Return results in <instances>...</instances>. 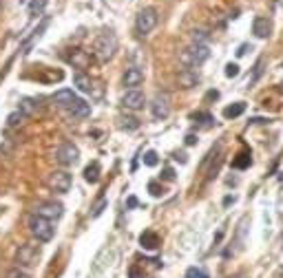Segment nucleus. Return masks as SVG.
Wrapping results in <instances>:
<instances>
[{
	"label": "nucleus",
	"instance_id": "obj_24",
	"mask_svg": "<svg viewBox=\"0 0 283 278\" xmlns=\"http://www.w3.org/2000/svg\"><path fill=\"white\" fill-rule=\"evenodd\" d=\"M122 128H126V130H135V128H140V122H137L135 117H122Z\"/></svg>",
	"mask_w": 283,
	"mask_h": 278
},
{
	"label": "nucleus",
	"instance_id": "obj_19",
	"mask_svg": "<svg viewBox=\"0 0 283 278\" xmlns=\"http://www.w3.org/2000/svg\"><path fill=\"white\" fill-rule=\"evenodd\" d=\"M243 110H246V104H243V101H237V104H232V106H226V108H224V117L226 119H234V117H239Z\"/></svg>",
	"mask_w": 283,
	"mask_h": 278
},
{
	"label": "nucleus",
	"instance_id": "obj_14",
	"mask_svg": "<svg viewBox=\"0 0 283 278\" xmlns=\"http://www.w3.org/2000/svg\"><path fill=\"white\" fill-rule=\"evenodd\" d=\"M252 33L256 35V38H268L270 35V20L268 18H263V16H259V18H255V22H252Z\"/></svg>",
	"mask_w": 283,
	"mask_h": 278
},
{
	"label": "nucleus",
	"instance_id": "obj_9",
	"mask_svg": "<svg viewBox=\"0 0 283 278\" xmlns=\"http://www.w3.org/2000/svg\"><path fill=\"white\" fill-rule=\"evenodd\" d=\"M62 212H64L62 203H56V201H44V203H40V205L35 207V214L42 216V219H47V221H56V219H60Z\"/></svg>",
	"mask_w": 283,
	"mask_h": 278
},
{
	"label": "nucleus",
	"instance_id": "obj_36",
	"mask_svg": "<svg viewBox=\"0 0 283 278\" xmlns=\"http://www.w3.org/2000/svg\"><path fill=\"white\" fill-rule=\"evenodd\" d=\"M131 278H144V276L137 272V267H131Z\"/></svg>",
	"mask_w": 283,
	"mask_h": 278
},
{
	"label": "nucleus",
	"instance_id": "obj_11",
	"mask_svg": "<svg viewBox=\"0 0 283 278\" xmlns=\"http://www.w3.org/2000/svg\"><path fill=\"white\" fill-rule=\"evenodd\" d=\"M142 82H144V71H142L140 66H128V69L124 71V77H122V84H124V86L137 88Z\"/></svg>",
	"mask_w": 283,
	"mask_h": 278
},
{
	"label": "nucleus",
	"instance_id": "obj_8",
	"mask_svg": "<svg viewBox=\"0 0 283 278\" xmlns=\"http://www.w3.org/2000/svg\"><path fill=\"white\" fill-rule=\"evenodd\" d=\"M144 104H146V97L140 88H128L122 95V106L128 110H140V108H144Z\"/></svg>",
	"mask_w": 283,
	"mask_h": 278
},
{
	"label": "nucleus",
	"instance_id": "obj_4",
	"mask_svg": "<svg viewBox=\"0 0 283 278\" xmlns=\"http://www.w3.org/2000/svg\"><path fill=\"white\" fill-rule=\"evenodd\" d=\"M38 258H40V247L31 245V243L20 245V250H18V254H16L18 267H33V265L38 263Z\"/></svg>",
	"mask_w": 283,
	"mask_h": 278
},
{
	"label": "nucleus",
	"instance_id": "obj_30",
	"mask_svg": "<svg viewBox=\"0 0 283 278\" xmlns=\"http://www.w3.org/2000/svg\"><path fill=\"white\" fill-rule=\"evenodd\" d=\"M106 203H109V201H106V199H102V201H100V203H97V205H95V207H93V212H91V216H93V219H97V216H100V214H102V212H104Z\"/></svg>",
	"mask_w": 283,
	"mask_h": 278
},
{
	"label": "nucleus",
	"instance_id": "obj_23",
	"mask_svg": "<svg viewBox=\"0 0 283 278\" xmlns=\"http://www.w3.org/2000/svg\"><path fill=\"white\" fill-rule=\"evenodd\" d=\"M206 40H208V33L203 29H195L193 31V42L195 44H206Z\"/></svg>",
	"mask_w": 283,
	"mask_h": 278
},
{
	"label": "nucleus",
	"instance_id": "obj_21",
	"mask_svg": "<svg viewBox=\"0 0 283 278\" xmlns=\"http://www.w3.org/2000/svg\"><path fill=\"white\" fill-rule=\"evenodd\" d=\"M35 110H38V104H35L33 100H22L20 101V113L22 115H33Z\"/></svg>",
	"mask_w": 283,
	"mask_h": 278
},
{
	"label": "nucleus",
	"instance_id": "obj_34",
	"mask_svg": "<svg viewBox=\"0 0 283 278\" xmlns=\"http://www.w3.org/2000/svg\"><path fill=\"white\" fill-rule=\"evenodd\" d=\"M197 144V137L193 135V132H190V135H186V146H195Z\"/></svg>",
	"mask_w": 283,
	"mask_h": 278
},
{
	"label": "nucleus",
	"instance_id": "obj_33",
	"mask_svg": "<svg viewBox=\"0 0 283 278\" xmlns=\"http://www.w3.org/2000/svg\"><path fill=\"white\" fill-rule=\"evenodd\" d=\"M164 179L166 181H175V170H172V168H164Z\"/></svg>",
	"mask_w": 283,
	"mask_h": 278
},
{
	"label": "nucleus",
	"instance_id": "obj_13",
	"mask_svg": "<svg viewBox=\"0 0 283 278\" xmlns=\"http://www.w3.org/2000/svg\"><path fill=\"white\" fill-rule=\"evenodd\" d=\"M53 101H56L57 106H62V108H69L75 101V93L71 91V88H60V91H56V95H53Z\"/></svg>",
	"mask_w": 283,
	"mask_h": 278
},
{
	"label": "nucleus",
	"instance_id": "obj_3",
	"mask_svg": "<svg viewBox=\"0 0 283 278\" xmlns=\"http://www.w3.org/2000/svg\"><path fill=\"white\" fill-rule=\"evenodd\" d=\"M29 232L33 234V238H38L40 243H49L53 238V223L42 216L33 214L29 219Z\"/></svg>",
	"mask_w": 283,
	"mask_h": 278
},
{
	"label": "nucleus",
	"instance_id": "obj_31",
	"mask_svg": "<svg viewBox=\"0 0 283 278\" xmlns=\"http://www.w3.org/2000/svg\"><path fill=\"white\" fill-rule=\"evenodd\" d=\"M261 66H263V60H259V62H256V66H255V75H252V77L248 79V84H255V79L261 75Z\"/></svg>",
	"mask_w": 283,
	"mask_h": 278
},
{
	"label": "nucleus",
	"instance_id": "obj_20",
	"mask_svg": "<svg viewBox=\"0 0 283 278\" xmlns=\"http://www.w3.org/2000/svg\"><path fill=\"white\" fill-rule=\"evenodd\" d=\"M250 152H241V154H237V159H232V168H239V170H243V168H248L250 166Z\"/></svg>",
	"mask_w": 283,
	"mask_h": 278
},
{
	"label": "nucleus",
	"instance_id": "obj_32",
	"mask_svg": "<svg viewBox=\"0 0 283 278\" xmlns=\"http://www.w3.org/2000/svg\"><path fill=\"white\" fill-rule=\"evenodd\" d=\"M186 278H206V276H203V274L199 272L197 267H190L188 272H186Z\"/></svg>",
	"mask_w": 283,
	"mask_h": 278
},
{
	"label": "nucleus",
	"instance_id": "obj_35",
	"mask_svg": "<svg viewBox=\"0 0 283 278\" xmlns=\"http://www.w3.org/2000/svg\"><path fill=\"white\" fill-rule=\"evenodd\" d=\"M248 53V44H241V47H239V51H237V55L241 57V55H246Z\"/></svg>",
	"mask_w": 283,
	"mask_h": 278
},
{
	"label": "nucleus",
	"instance_id": "obj_18",
	"mask_svg": "<svg viewBox=\"0 0 283 278\" xmlns=\"http://www.w3.org/2000/svg\"><path fill=\"white\" fill-rule=\"evenodd\" d=\"M84 179H86L88 183H97V181H100V163L97 161L88 163V166L84 168Z\"/></svg>",
	"mask_w": 283,
	"mask_h": 278
},
{
	"label": "nucleus",
	"instance_id": "obj_1",
	"mask_svg": "<svg viewBox=\"0 0 283 278\" xmlns=\"http://www.w3.org/2000/svg\"><path fill=\"white\" fill-rule=\"evenodd\" d=\"M115 51H117V38H115L111 31L100 33L95 38V42H93V53H95V57L100 62L111 60V57L115 55Z\"/></svg>",
	"mask_w": 283,
	"mask_h": 278
},
{
	"label": "nucleus",
	"instance_id": "obj_29",
	"mask_svg": "<svg viewBox=\"0 0 283 278\" xmlns=\"http://www.w3.org/2000/svg\"><path fill=\"white\" fill-rule=\"evenodd\" d=\"M47 7V0H33V2L29 4V11L35 13V11H42V9Z\"/></svg>",
	"mask_w": 283,
	"mask_h": 278
},
{
	"label": "nucleus",
	"instance_id": "obj_37",
	"mask_svg": "<svg viewBox=\"0 0 283 278\" xmlns=\"http://www.w3.org/2000/svg\"><path fill=\"white\" fill-rule=\"evenodd\" d=\"M126 205H128V207H135V205H137V199H135V197H131V199L126 201Z\"/></svg>",
	"mask_w": 283,
	"mask_h": 278
},
{
	"label": "nucleus",
	"instance_id": "obj_25",
	"mask_svg": "<svg viewBox=\"0 0 283 278\" xmlns=\"http://www.w3.org/2000/svg\"><path fill=\"white\" fill-rule=\"evenodd\" d=\"M22 119H25V115H22L20 110H16V113H11V115H9V117H7V124L13 128V126H18V124L22 122Z\"/></svg>",
	"mask_w": 283,
	"mask_h": 278
},
{
	"label": "nucleus",
	"instance_id": "obj_17",
	"mask_svg": "<svg viewBox=\"0 0 283 278\" xmlns=\"http://www.w3.org/2000/svg\"><path fill=\"white\" fill-rule=\"evenodd\" d=\"M73 84H75V86H78L82 93H91V91H93L91 77H88V75H84V73H75V75H73Z\"/></svg>",
	"mask_w": 283,
	"mask_h": 278
},
{
	"label": "nucleus",
	"instance_id": "obj_6",
	"mask_svg": "<svg viewBox=\"0 0 283 278\" xmlns=\"http://www.w3.org/2000/svg\"><path fill=\"white\" fill-rule=\"evenodd\" d=\"M47 183H49V188H51L53 192L64 194V192H69V190H71V175L66 170H56V172L49 175Z\"/></svg>",
	"mask_w": 283,
	"mask_h": 278
},
{
	"label": "nucleus",
	"instance_id": "obj_28",
	"mask_svg": "<svg viewBox=\"0 0 283 278\" xmlns=\"http://www.w3.org/2000/svg\"><path fill=\"white\" fill-rule=\"evenodd\" d=\"M148 192L153 194V197H162L164 190H162V185H159L157 181H150V183H148Z\"/></svg>",
	"mask_w": 283,
	"mask_h": 278
},
{
	"label": "nucleus",
	"instance_id": "obj_38",
	"mask_svg": "<svg viewBox=\"0 0 283 278\" xmlns=\"http://www.w3.org/2000/svg\"><path fill=\"white\" fill-rule=\"evenodd\" d=\"M175 159H177V161H181V163H186V154H184V152L175 154Z\"/></svg>",
	"mask_w": 283,
	"mask_h": 278
},
{
	"label": "nucleus",
	"instance_id": "obj_12",
	"mask_svg": "<svg viewBox=\"0 0 283 278\" xmlns=\"http://www.w3.org/2000/svg\"><path fill=\"white\" fill-rule=\"evenodd\" d=\"M69 115L71 117H78V119H84V117H88L91 115V104H86L84 100H80V97H75V101L69 106Z\"/></svg>",
	"mask_w": 283,
	"mask_h": 278
},
{
	"label": "nucleus",
	"instance_id": "obj_2",
	"mask_svg": "<svg viewBox=\"0 0 283 278\" xmlns=\"http://www.w3.org/2000/svg\"><path fill=\"white\" fill-rule=\"evenodd\" d=\"M208 57H210V49H208V44H195L193 42L188 49H184V51L179 53V60H181V64H184L186 69L203 64Z\"/></svg>",
	"mask_w": 283,
	"mask_h": 278
},
{
	"label": "nucleus",
	"instance_id": "obj_16",
	"mask_svg": "<svg viewBox=\"0 0 283 278\" xmlns=\"http://www.w3.org/2000/svg\"><path fill=\"white\" fill-rule=\"evenodd\" d=\"M197 82H199V75L193 73L190 69H184V71L179 73V84H181L184 88H193Z\"/></svg>",
	"mask_w": 283,
	"mask_h": 278
},
{
	"label": "nucleus",
	"instance_id": "obj_26",
	"mask_svg": "<svg viewBox=\"0 0 283 278\" xmlns=\"http://www.w3.org/2000/svg\"><path fill=\"white\" fill-rule=\"evenodd\" d=\"M7 278H29V274H27L22 267H13L7 272Z\"/></svg>",
	"mask_w": 283,
	"mask_h": 278
},
{
	"label": "nucleus",
	"instance_id": "obj_15",
	"mask_svg": "<svg viewBox=\"0 0 283 278\" xmlns=\"http://www.w3.org/2000/svg\"><path fill=\"white\" fill-rule=\"evenodd\" d=\"M140 243H142L144 250H157V247H159V236L155 232H144L140 236Z\"/></svg>",
	"mask_w": 283,
	"mask_h": 278
},
{
	"label": "nucleus",
	"instance_id": "obj_5",
	"mask_svg": "<svg viewBox=\"0 0 283 278\" xmlns=\"http://www.w3.org/2000/svg\"><path fill=\"white\" fill-rule=\"evenodd\" d=\"M155 25H157V11H155L153 7H146L137 13V20H135L137 33H142V35L150 33V31L155 29Z\"/></svg>",
	"mask_w": 283,
	"mask_h": 278
},
{
	"label": "nucleus",
	"instance_id": "obj_7",
	"mask_svg": "<svg viewBox=\"0 0 283 278\" xmlns=\"http://www.w3.org/2000/svg\"><path fill=\"white\" fill-rule=\"evenodd\" d=\"M78 157H80V150L75 148L71 141L60 144L56 150V159H57V163H62V166H73V163L78 161Z\"/></svg>",
	"mask_w": 283,
	"mask_h": 278
},
{
	"label": "nucleus",
	"instance_id": "obj_22",
	"mask_svg": "<svg viewBox=\"0 0 283 278\" xmlns=\"http://www.w3.org/2000/svg\"><path fill=\"white\" fill-rule=\"evenodd\" d=\"M144 163H146V166H148V168L157 166V163H159L157 152H155V150H146V152H144Z\"/></svg>",
	"mask_w": 283,
	"mask_h": 278
},
{
	"label": "nucleus",
	"instance_id": "obj_27",
	"mask_svg": "<svg viewBox=\"0 0 283 278\" xmlns=\"http://www.w3.org/2000/svg\"><path fill=\"white\" fill-rule=\"evenodd\" d=\"M226 77H237L239 75V64H232V62H230V64H226Z\"/></svg>",
	"mask_w": 283,
	"mask_h": 278
},
{
	"label": "nucleus",
	"instance_id": "obj_10",
	"mask_svg": "<svg viewBox=\"0 0 283 278\" xmlns=\"http://www.w3.org/2000/svg\"><path fill=\"white\" fill-rule=\"evenodd\" d=\"M150 113H153L155 119H166L170 115V101H168V95H155L153 104H150Z\"/></svg>",
	"mask_w": 283,
	"mask_h": 278
}]
</instances>
